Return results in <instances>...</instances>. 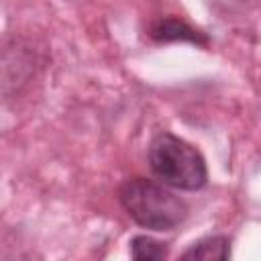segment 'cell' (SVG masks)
Here are the masks:
<instances>
[{
  "label": "cell",
  "instance_id": "obj_1",
  "mask_svg": "<svg viewBox=\"0 0 261 261\" xmlns=\"http://www.w3.org/2000/svg\"><path fill=\"white\" fill-rule=\"evenodd\" d=\"M118 200L137 224L151 230H171L188 216L181 198L147 177L126 179L118 190Z\"/></svg>",
  "mask_w": 261,
  "mask_h": 261
},
{
  "label": "cell",
  "instance_id": "obj_2",
  "mask_svg": "<svg viewBox=\"0 0 261 261\" xmlns=\"http://www.w3.org/2000/svg\"><path fill=\"white\" fill-rule=\"evenodd\" d=\"M149 165L163 184L177 190H200L208 179L202 153L171 133H159L151 141Z\"/></svg>",
  "mask_w": 261,
  "mask_h": 261
},
{
  "label": "cell",
  "instance_id": "obj_3",
  "mask_svg": "<svg viewBox=\"0 0 261 261\" xmlns=\"http://www.w3.org/2000/svg\"><path fill=\"white\" fill-rule=\"evenodd\" d=\"M149 35L155 41H192V43H198V45L208 43V39L200 31H196L188 22H184L179 18H173V16L155 20L149 29Z\"/></svg>",
  "mask_w": 261,
  "mask_h": 261
},
{
  "label": "cell",
  "instance_id": "obj_4",
  "mask_svg": "<svg viewBox=\"0 0 261 261\" xmlns=\"http://www.w3.org/2000/svg\"><path fill=\"white\" fill-rule=\"evenodd\" d=\"M230 259V243L222 234L204 237L194 243L179 261H228Z\"/></svg>",
  "mask_w": 261,
  "mask_h": 261
},
{
  "label": "cell",
  "instance_id": "obj_5",
  "mask_svg": "<svg viewBox=\"0 0 261 261\" xmlns=\"http://www.w3.org/2000/svg\"><path fill=\"white\" fill-rule=\"evenodd\" d=\"M130 253H133V261H163L165 245H161L159 241L147 234H137L130 241Z\"/></svg>",
  "mask_w": 261,
  "mask_h": 261
}]
</instances>
